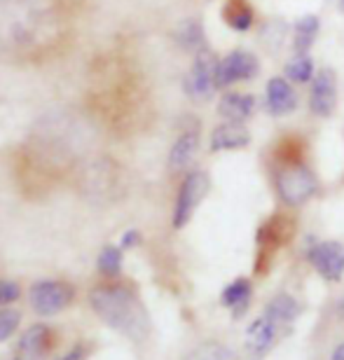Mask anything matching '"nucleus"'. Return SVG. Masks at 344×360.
Segmentation results:
<instances>
[{
	"label": "nucleus",
	"mask_w": 344,
	"mask_h": 360,
	"mask_svg": "<svg viewBox=\"0 0 344 360\" xmlns=\"http://www.w3.org/2000/svg\"><path fill=\"white\" fill-rule=\"evenodd\" d=\"M89 304L94 314L103 323H108L113 330L132 337V340H143L150 333V319L139 297L122 285H101L89 295Z\"/></svg>",
	"instance_id": "nucleus-1"
},
{
	"label": "nucleus",
	"mask_w": 344,
	"mask_h": 360,
	"mask_svg": "<svg viewBox=\"0 0 344 360\" xmlns=\"http://www.w3.org/2000/svg\"><path fill=\"white\" fill-rule=\"evenodd\" d=\"M188 360H234V356L220 344H206V347L197 349Z\"/></svg>",
	"instance_id": "nucleus-23"
},
{
	"label": "nucleus",
	"mask_w": 344,
	"mask_h": 360,
	"mask_svg": "<svg viewBox=\"0 0 344 360\" xmlns=\"http://www.w3.org/2000/svg\"><path fill=\"white\" fill-rule=\"evenodd\" d=\"M248 143H250V134L241 122H225V124H218L211 131L209 148L211 153H227V150L246 148Z\"/></svg>",
	"instance_id": "nucleus-11"
},
{
	"label": "nucleus",
	"mask_w": 344,
	"mask_h": 360,
	"mask_svg": "<svg viewBox=\"0 0 344 360\" xmlns=\"http://www.w3.org/2000/svg\"><path fill=\"white\" fill-rule=\"evenodd\" d=\"M199 150V129H188L183 131L171 146L169 153V167L171 171H183L185 167H190V162L195 160Z\"/></svg>",
	"instance_id": "nucleus-13"
},
{
	"label": "nucleus",
	"mask_w": 344,
	"mask_h": 360,
	"mask_svg": "<svg viewBox=\"0 0 344 360\" xmlns=\"http://www.w3.org/2000/svg\"><path fill=\"white\" fill-rule=\"evenodd\" d=\"M225 12H227L225 14V21L234 28V31H239V33L248 31L250 24H253V12H250V7L243 5V3L229 5Z\"/></svg>",
	"instance_id": "nucleus-20"
},
{
	"label": "nucleus",
	"mask_w": 344,
	"mask_h": 360,
	"mask_svg": "<svg viewBox=\"0 0 344 360\" xmlns=\"http://www.w3.org/2000/svg\"><path fill=\"white\" fill-rule=\"evenodd\" d=\"M49 347V328L47 326H33L28 328L19 340V354L28 360L40 358Z\"/></svg>",
	"instance_id": "nucleus-14"
},
{
	"label": "nucleus",
	"mask_w": 344,
	"mask_h": 360,
	"mask_svg": "<svg viewBox=\"0 0 344 360\" xmlns=\"http://www.w3.org/2000/svg\"><path fill=\"white\" fill-rule=\"evenodd\" d=\"M331 360H344V344H340V347L333 351V358Z\"/></svg>",
	"instance_id": "nucleus-27"
},
{
	"label": "nucleus",
	"mask_w": 344,
	"mask_h": 360,
	"mask_svg": "<svg viewBox=\"0 0 344 360\" xmlns=\"http://www.w3.org/2000/svg\"><path fill=\"white\" fill-rule=\"evenodd\" d=\"M338 105V75L333 68H321L312 80L310 110L317 117H331Z\"/></svg>",
	"instance_id": "nucleus-7"
},
{
	"label": "nucleus",
	"mask_w": 344,
	"mask_h": 360,
	"mask_svg": "<svg viewBox=\"0 0 344 360\" xmlns=\"http://www.w3.org/2000/svg\"><path fill=\"white\" fill-rule=\"evenodd\" d=\"M265 101H267L269 115H274V117H286L298 108V94L291 87L288 77H269Z\"/></svg>",
	"instance_id": "nucleus-9"
},
{
	"label": "nucleus",
	"mask_w": 344,
	"mask_h": 360,
	"mask_svg": "<svg viewBox=\"0 0 344 360\" xmlns=\"http://www.w3.org/2000/svg\"><path fill=\"white\" fill-rule=\"evenodd\" d=\"M96 267H98V274H101V276H108V278L117 276L122 271V248L106 246L101 250V255H98Z\"/></svg>",
	"instance_id": "nucleus-19"
},
{
	"label": "nucleus",
	"mask_w": 344,
	"mask_h": 360,
	"mask_svg": "<svg viewBox=\"0 0 344 360\" xmlns=\"http://www.w3.org/2000/svg\"><path fill=\"white\" fill-rule=\"evenodd\" d=\"M19 295H21L19 283L7 281V278H0V307H7V304H12V302H17Z\"/></svg>",
	"instance_id": "nucleus-24"
},
{
	"label": "nucleus",
	"mask_w": 344,
	"mask_h": 360,
	"mask_svg": "<svg viewBox=\"0 0 344 360\" xmlns=\"http://www.w3.org/2000/svg\"><path fill=\"white\" fill-rule=\"evenodd\" d=\"M75 297V290L61 281H38L31 288V307L38 316H56Z\"/></svg>",
	"instance_id": "nucleus-5"
},
{
	"label": "nucleus",
	"mask_w": 344,
	"mask_h": 360,
	"mask_svg": "<svg viewBox=\"0 0 344 360\" xmlns=\"http://www.w3.org/2000/svg\"><path fill=\"white\" fill-rule=\"evenodd\" d=\"M218 89V59L211 49H197V56L185 75V94L192 101H209L213 91Z\"/></svg>",
	"instance_id": "nucleus-3"
},
{
	"label": "nucleus",
	"mask_w": 344,
	"mask_h": 360,
	"mask_svg": "<svg viewBox=\"0 0 344 360\" xmlns=\"http://www.w3.org/2000/svg\"><path fill=\"white\" fill-rule=\"evenodd\" d=\"M276 192L286 206H302L319 190V180L305 164H284L276 174Z\"/></svg>",
	"instance_id": "nucleus-2"
},
{
	"label": "nucleus",
	"mask_w": 344,
	"mask_h": 360,
	"mask_svg": "<svg viewBox=\"0 0 344 360\" xmlns=\"http://www.w3.org/2000/svg\"><path fill=\"white\" fill-rule=\"evenodd\" d=\"M260 73V61L248 49H234L218 61V89L232 87L236 82H246Z\"/></svg>",
	"instance_id": "nucleus-6"
},
{
	"label": "nucleus",
	"mask_w": 344,
	"mask_h": 360,
	"mask_svg": "<svg viewBox=\"0 0 344 360\" xmlns=\"http://www.w3.org/2000/svg\"><path fill=\"white\" fill-rule=\"evenodd\" d=\"M279 323L272 319L269 314H262L260 319H255L246 328V349H250L253 354L262 356L274 347L276 337H279Z\"/></svg>",
	"instance_id": "nucleus-10"
},
{
	"label": "nucleus",
	"mask_w": 344,
	"mask_h": 360,
	"mask_svg": "<svg viewBox=\"0 0 344 360\" xmlns=\"http://www.w3.org/2000/svg\"><path fill=\"white\" fill-rule=\"evenodd\" d=\"M19 323H21V314L17 309H0V342L10 340L14 330L19 328Z\"/></svg>",
	"instance_id": "nucleus-22"
},
{
	"label": "nucleus",
	"mask_w": 344,
	"mask_h": 360,
	"mask_svg": "<svg viewBox=\"0 0 344 360\" xmlns=\"http://www.w3.org/2000/svg\"><path fill=\"white\" fill-rule=\"evenodd\" d=\"M265 314H269L279 326H288V323H293L300 316V304L291 295L284 292V295H276V297L269 302Z\"/></svg>",
	"instance_id": "nucleus-16"
},
{
	"label": "nucleus",
	"mask_w": 344,
	"mask_h": 360,
	"mask_svg": "<svg viewBox=\"0 0 344 360\" xmlns=\"http://www.w3.org/2000/svg\"><path fill=\"white\" fill-rule=\"evenodd\" d=\"M211 187V180L204 171H192L183 178L181 187H178V197L174 206V227L183 229L195 215L197 206L202 204V199L206 197Z\"/></svg>",
	"instance_id": "nucleus-4"
},
{
	"label": "nucleus",
	"mask_w": 344,
	"mask_h": 360,
	"mask_svg": "<svg viewBox=\"0 0 344 360\" xmlns=\"http://www.w3.org/2000/svg\"><path fill=\"white\" fill-rule=\"evenodd\" d=\"M319 19L314 14H305V17L298 19L295 28H293V49L295 54H307L314 45L319 35Z\"/></svg>",
	"instance_id": "nucleus-15"
},
{
	"label": "nucleus",
	"mask_w": 344,
	"mask_h": 360,
	"mask_svg": "<svg viewBox=\"0 0 344 360\" xmlns=\"http://www.w3.org/2000/svg\"><path fill=\"white\" fill-rule=\"evenodd\" d=\"M310 262L326 281L344 276V246L338 241H321L310 250Z\"/></svg>",
	"instance_id": "nucleus-8"
},
{
	"label": "nucleus",
	"mask_w": 344,
	"mask_h": 360,
	"mask_svg": "<svg viewBox=\"0 0 344 360\" xmlns=\"http://www.w3.org/2000/svg\"><path fill=\"white\" fill-rule=\"evenodd\" d=\"M178 35V42L185 47V49H202V40H204V33H202V26L197 21H185V24L176 31Z\"/></svg>",
	"instance_id": "nucleus-21"
},
{
	"label": "nucleus",
	"mask_w": 344,
	"mask_h": 360,
	"mask_svg": "<svg viewBox=\"0 0 344 360\" xmlns=\"http://www.w3.org/2000/svg\"><path fill=\"white\" fill-rule=\"evenodd\" d=\"M141 243V234L136 232V229H129V232L122 236V243H120V248L122 250H129V248H134V246H139Z\"/></svg>",
	"instance_id": "nucleus-25"
},
{
	"label": "nucleus",
	"mask_w": 344,
	"mask_h": 360,
	"mask_svg": "<svg viewBox=\"0 0 344 360\" xmlns=\"http://www.w3.org/2000/svg\"><path fill=\"white\" fill-rule=\"evenodd\" d=\"M314 61L312 56L307 54H298L295 59L286 63V75L291 82H298V84H305V82H312L314 80Z\"/></svg>",
	"instance_id": "nucleus-18"
},
{
	"label": "nucleus",
	"mask_w": 344,
	"mask_h": 360,
	"mask_svg": "<svg viewBox=\"0 0 344 360\" xmlns=\"http://www.w3.org/2000/svg\"><path fill=\"white\" fill-rule=\"evenodd\" d=\"M220 300H223V304L227 309H243L250 300V281L246 278L232 281L223 290V295H220Z\"/></svg>",
	"instance_id": "nucleus-17"
},
{
	"label": "nucleus",
	"mask_w": 344,
	"mask_h": 360,
	"mask_svg": "<svg viewBox=\"0 0 344 360\" xmlns=\"http://www.w3.org/2000/svg\"><path fill=\"white\" fill-rule=\"evenodd\" d=\"M59 360H84V349L82 347H73L66 356L59 358Z\"/></svg>",
	"instance_id": "nucleus-26"
},
{
	"label": "nucleus",
	"mask_w": 344,
	"mask_h": 360,
	"mask_svg": "<svg viewBox=\"0 0 344 360\" xmlns=\"http://www.w3.org/2000/svg\"><path fill=\"white\" fill-rule=\"evenodd\" d=\"M255 110V98L243 91H227L218 101V115L225 122H246Z\"/></svg>",
	"instance_id": "nucleus-12"
}]
</instances>
